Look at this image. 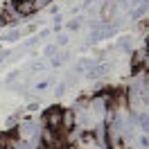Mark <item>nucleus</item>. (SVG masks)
Instances as JSON below:
<instances>
[{
    "instance_id": "f8f14e48",
    "label": "nucleus",
    "mask_w": 149,
    "mask_h": 149,
    "mask_svg": "<svg viewBox=\"0 0 149 149\" xmlns=\"http://www.w3.org/2000/svg\"><path fill=\"white\" fill-rule=\"evenodd\" d=\"M65 91H68V84H65V79H61V81H59V86H56V97H63V93Z\"/></svg>"
},
{
    "instance_id": "7ed1b4c3",
    "label": "nucleus",
    "mask_w": 149,
    "mask_h": 149,
    "mask_svg": "<svg viewBox=\"0 0 149 149\" xmlns=\"http://www.w3.org/2000/svg\"><path fill=\"white\" fill-rule=\"evenodd\" d=\"M70 129H74V109H65L61 118V133L65 136Z\"/></svg>"
},
{
    "instance_id": "4468645a",
    "label": "nucleus",
    "mask_w": 149,
    "mask_h": 149,
    "mask_svg": "<svg viewBox=\"0 0 149 149\" xmlns=\"http://www.w3.org/2000/svg\"><path fill=\"white\" fill-rule=\"evenodd\" d=\"M47 14H52V16H54V14H59V5H52V7L47 9Z\"/></svg>"
},
{
    "instance_id": "6e6552de",
    "label": "nucleus",
    "mask_w": 149,
    "mask_h": 149,
    "mask_svg": "<svg viewBox=\"0 0 149 149\" xmlns=\"http://www.w3.org/2000/svg\"><path fill=\"white\" fill-rule=\"evenodd\" d=\"M20 36H23V32H20V29H11V32H7V34L2 36V41H9V43H16V41H20Z\"/></svg>"
},
{
    "instance_id": "20e7f679",
    "label": "nucleus",
    "mask_w": 149,
    "mask_h": 149,
    "mask_svg": "<svg viewBox=\"0 0 149 149\" xmlns=\"http://www.w3.org/2000/svg\"><path fill=\"white\" fill-rule=\"evenodd\" d=\"M70 59H72V56H70V52H61V50H59V52L50 59V63H52V68H61V65L68 63Z\"/></svg>"
},
{
    "instance_id": "1a4fd4ad",
    "label": "nucleus",
    "mask_w": 149,
    "mask_h": 149,
    "mask_svg": "<svg viewBox=\"0 0 149 149\" xmlns=\"http://www.w3.org/2000/svg\"><path fill=\"white\" fill-rule=\"evenodd\" d=\"M65 27L70 29V32H79V29L84 27V18H79V16H77V18H72L68 25H65Z\"/></svg>"
},
{
    "instance_id": "0eeeda50",
    "label": "nucleus",
    "mask_w": 149,
    "mask_h": 149,
    "mask_svg": "<svg viewBox=\"0 0 149 149\" xmlns=\"http://www.w3.org/2000/svg\"><path fill=\"white\" fill-rule=\"evenodd\" d=\"M20 115H23V113H14V115H7V122H5V127H7V129H16V127H18V122H20Z\"/></svg>"
},
{
    "instance_id": "9b49d317",
    "label": "nucleus",
    "mask_w": 149,
    "mask_h": 149,
    "mask_svg": "<svg viewBox=\"0 0 149 149\" xmlns=\"http://www.w3.org/2000/svg\"><path fill=\"white\" fill-rule=\"evenodd\" d=\"M59 50H61L59 45H45V47H43V56H45V59H52Z\"/></svg>"
},
{
    "instance_id": "ddd939ff",
    "label": "nucleus",
    "mask_w": 149,
    "mask_h": 149,
    "mask_svg": "<svg viewBox=\"0 0 149 149\" xmlns=\"http://www.w3.org/2000/svg\"><path fill=\"white\" fill-rule=\"evenodd\" d=\"M56 45H59V47L68 45V36H65V34H59V36H56Z\"/></svg>"
},
{
    "instance_id": "423d86ee",
    "label": "nucleus",
    "mask_w": 149,
    "mask_h": 149,
    "mask_svg": "<svg viewBox=\"0 0 149 149\" xmlns=\"http://www.w3.org/2000/svg\"><path fill=\"white\" fill-rule=\"evenodd\" d=\"M93 63H95V61H93V59H88V56H86V59H79L77 65H74V72H86Z\"/></svg>"
},
{
    "instance_id": "f257e3e1",
    "label": "nucleus",
    "mask_w": 149,
    "mask_h": 149,
    "mask_svg": "<svg viewBox=\"0 0 149 149\" xmlns=\"http://www.w3.org/2000/svg\"><path fill=\"white\" fill-rule=\"evenodd\" d=\"M16 133H18L20 140H27L32 136H41V122H36L34 118H23L16 127Z\"/></svg>"
},
{
    "instance_id": "dca6fc26",
    "label": "nucleus",
    "mask_w": 149,
    "mask_h": 149,
    "mask_svg": "<svg viewBox=\"0 0 149 149\" xmlns=\"http://www.w3.org/2000/svg\"><path fill=\"white\" fill-rule=\"evenodd\" d=\"M147 16H149V14H147Z\"/></svg>"
},
{
    "instance_id": "f03ea898",
    "label": "nucleus",
    "mask_w": 149,
    "mask_h": 149,
    "mask_svg": "<svg viewBox=\"0 0 149 149\" xmlns=\"http://www.w3.org/2000/svg\"><path fill=\"white\" fill-rule=\"evenodd\" d=\"M61 118H63V109H61V106H50V109H45L43 115H41L43 124L52 131H61Z\"/></svg>"
},
{
    "instance_id": "9d476101",
    "label": "nucleus",
    "mask_w": 149,
    "mask_h": 149,
    "mask_svg": "<svg viewBox=\"0 0 149 149\" xmlns=\"http://www.w3.org/2000/svg\"><path fill=\"white\" fill-rule=\"evenodd\" d=\"M54 81H56L54 77H45V79H41V81L36 84V91H45V88H50Z\"/></svg>"
},
{
    "instance_id": "2eb2a0df",
    "label": "nucleus",
    "mask_w": 149,
    "mask_h": 149,
    "mask_svg": "<svg viewBox=\"0 0 149 149\" xmlns=\"http://www.w3.org/2000/svg\"><path fill=\"white\" fill-rule=\"evenodd\" d=\"M7 23H5V11H0V27H5Z\"/></svg>"
},
{
    "instance_id": "39448f33",
    "label": "nucleus",
    "mask_w": 149,
    "mask_h": 149,
    "mask_svg": "<svg viewBox=\"0 0 149 149\" xmlns=\"http://www.w3.org/2000/svg\"><path fill=\"white\" fill-rule=\"evenodd\" d=\"M118 50L124 52V54H131V52H133V41H131V36L118 38Z\"/></svg>"
}]
</instances>
